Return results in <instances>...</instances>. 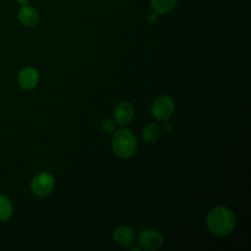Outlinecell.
I'll return each mask as SVG.
<instances>
[{"mask_svg": "<svg viewBox=\"0 0 251 251\" xmlns=\"http://www.w3.org/2000/svg\"><path fill=\"white\" fill-rule=\"evenodd\" d=\"M235 216L226 207L214 208L207 216L206 225L208 229L216 236L224 237L229 235L235 227Z\"/></svg>", "mask_w": 251, "mask_h": 251, "instance_id": "1", "label": "cell"}, {"mask_svg": "<svg viewBox=\"0 0 251 251\" xmlns=\"http://www.w3.org/2000/svg\"><path fill=\"white\" fill-rule=\"evenodd\" d=\"M112 148L115 154L123 159L131 157L137 148L136 137L128 128H120L115 131L112 139Z\"/></svg>", "mask_w": 251, "mask_h": 251, "instance_id": "2", "label": "cell"}, {"mask_svg": "<svg viewBox=\"0 0 251 251\" xmlns=\"http://www.w3.org/2000/svg\"><path fill=\"white\" fill-rule=\"evenodd\" d=\"M175 104L173 99L168 95H161L155 99L152 104L151 112L158 121H167L173 114Z\"/></svg>", "mask_w": 251, "mask_h": 251, "instance_id": "3", "label": "cell"}, {"mask_svg": "<svg viewBox=\"0 0 251 251\" xmlns=\"http://www.w3.org/2000/svg\"><path fill=\"white\" fill-rule=\"evenodd\" d=\"M55 185L54 176L46 172L40 173L34 176L31 181V190L32 192L39 197L47 196L53 189Z\"/></svg>", "mask_w": 251, "mask_h": 251, "instance_id": "4", "label": "cell"}, {"mask_svg": "<svg viewBox=\"0 0 251 251\" xmlns=\"http://www.w3.org/2000/svg\"><path fill=\"white\" fill-rule=\"evenodd\" d=\"M138 244L144 250H157L163 245V236L157 230L144 229L138 235Z\"/></svg>", "mask_w": 251, "mask_h": 251, "instance_id": "5", "label": "cell"}, {"mask_svg": "<svg viewBox=\"0 0 251 251\" xmlns=\"http://www.w3.org/2000/svg\"><path fill=\"white\" fill-rule=\"evenodd\" d=\"M113 115L118 125L126 126L131 122L134 116L133 106L127 101H122L116 105Z\"/></svg>", "mask_w": 251, "mask_h": 251, "instance_id": "6", "label": "cell"}, {"mask_svg": "<svg viewBox=\"0 0 251 251\" xmlns=\"http://www.w3.org/2000/svg\"><path fill=\"white\" fill-rule=\"evenodd\" d=\"M39 79V74L36 69L32 67H25L24 68L18 76V81L20 86L25 90H31L33 89Z\"/></svg>", "mask_w": 251, "mask_h": 251, "instance_id": "7", "label": "cell"}, {"mask_svg": "<svg viewBox=\"0 0 251 251\" xmlns=\"http://www.w3.org/2000/svg\"><path fill=\"white\" fill-rule=\"evenodd\" d=\"M114 238L117 243L124 247L131 246L135 240L134 231L126 226H119L114 230Z\"/></svg>", "mask_w": 251, "mask_h": 251, "instance_id": "8", "label": "cell"}, {"mask_svg": "<svg viewBox=\"0 0 251 251\" xmlns=\"http://www.w3.org/2000/svg\"><path fill=\"white\" fill-rule=\"evenodd\" d=\"M18 18L20 22L27 26V27H33L35 26L39 22V16L36 10L30 6L24 5L18 12Z\"/></svg>", "mask_w": 251, "mask_h": 251, "instance_id": "9", "label": "cell"}, {"mask_svg": "<svg viewBox=\"0 0 251 251\" xmlns=\"http://www.w3.org/2000/svg\"><path fill=\"white\" fill-rule=\"evenodd\" d=\"M160 131H161V128L157 124L155 123L148 124L143 129V138L146 142L152 143L159 137Z\"/></svg>", "mask_w": 251, "mask_h": 251, "instance_id": "10", "label": "cell"}, {"mask_svg": "<svg viewBox=\"0 0 251 251\" xmlns=\"http://www.w3.org/2000/svg\"><path fill=\"white\" fill-rule=\"evenodd\" d=\"M13 214L11 201L4 195L0 194V221H8Z\"/></svg>", "mask_w": 251, "mask_h": 251, "instance_id": "11", "label": "cell"}, {"mask_svg": "<svg viewBox=\"0 0 251 251\" xmlns=\"http://www.w3.org/2000/svg\"><path fill=\"white\" fill-rule=\"evenodd\" d=\"M176 0H151L153 9L157 13H167L176 4Z\"/></svg>", "mask_w": 251, "mask_h": 251, "instance_id": "12", "label": "cell"}, {"mask_svg": "<svg viewBox=\"0 0 251 251\" xmlns=\"http://www.w3.org/2000/svg\"><path fill=\"white\" fill-rule=\"evenodd\" d=\"M101 128L106 132V133H113L116 130V126L114 122H112L109 119H105L101 123Z\"/></svg>", "mask_w": 251, "mask_h": 251, "instance_id": "13", "label": "cell"}, {"mask_svg": "<svg viewBox=\"0 0 251 251\" xmlns=\"http://www.w3.org/2000/svg\"><path fill=\"white\" fill-rule=\"evenodd\" d=\"M171 124L169 123V122H167V121H164V124H163V126H162V129L165 131V132H169L170 130H171Z\"/></svg>", "mask_w": 251, "mask_h": 251, "instance_id": "14", "label": "cell"}, {"mask_svg": "<svg viewBox=\"0 0 251 251\" xmlns=\"http://www.w3.org/2000/svg\"><path fill=\"white\" fill-rule=\"evenodd\" d=\"M156 20H157V17H156L155 14H151V15L148 17V21L151 22V23H154Z\"/></svg>", "mask_w": 251, "mask_h": 251, "instance_id": "15", "label": "cell"}, {"mask_svg": "<svg viewBox=\"0 0 251 251\" xmlns=\"http://www.w3.org/2000/svg\"><path fill=\"white\" fill-rule=\"evenodd\" d=\"M28 1H29V0H17V2H18L19 4H22V5H25Z\"/></svg>", "mask_w": 251, "mask_h": 251, "instance_id": "16", "label": "cell"}, {"mask_svg": "<svg viewBox=\"0 0 251 251\" xmlns=\"http://www.w3.org/2000/svg\"><path fill=\"white\" fill-rule=\"evenodd\" d=\"M133 250H134V251H136V250H139V248H136V247H133V248H130V249H129V251H133Z\"/></svg>", "mask_w": 251, "mask_h": 251, "instance_id": "17", "label": "cell"}]
</instances>
